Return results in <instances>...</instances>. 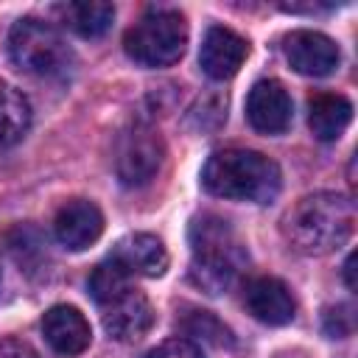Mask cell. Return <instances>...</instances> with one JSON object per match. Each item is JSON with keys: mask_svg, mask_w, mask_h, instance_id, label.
Listing matches in <instances>:
<instances>
[{"mask_svg": "<svg viewBox=\"0 0 358 358\" xmlns=\"http://www.w3.org/2000/svg\"><path fill=\"white\" fill-rule=\"evenodd\" d=\"M352 266H355V255H350V257L344 260V282H347V288H350V291H355V277H352Z\"/></svg>", "mask_w": 358, "mask_h": 358, "instance_id": "603a6c76", "label": "cell"}, {"mask_svg": "<svg viewBox=\"0 0 358 358\" xmlns=\"http://www.w3.org/2000/svg\"><path fill=\"white\" fill-rule=\"evenodd\" d=\"M355 327V316L350 305H336L324 310V333L330 338H347Z\"/></svg>", "mask_w": 358, "mask_h": 358, "instance_id": "44dd1931", "label": "cell"}, {"mask_svg": "<svg viewBox=\"0 0 358 358\" xmlns=\"http://www.w3.org/2000/svg\"><path fill=\"white\" fill-rule=\"evenodd\" d=\"M109 260L129 277H159L168 268V252L157 235L134 232L115 243Z\"/></svg>", "mask_w": 358, "mask_h": 358, "instance_id": "7c38bea8", "label": "cell"}, {"mask_svg": "<svg viewBox=\"0 0 358 358\" xmlns=\"http://www.w3.org/2000/svg\"><path fill=\"white\" fill-rule=\"evenodd\" d=\"M246 56H249V42L241 34L224 25H213L201 39L199 64L204 76H210L213 81H227L241 70Z\"/></svg>", "mask_w": 358, "mask_h": 358, "instance_id": "30bf717a", "label": "cell"}, {"mask_svg": "<svg viewBox=\"0 0 358 358\" xmlns=\"http://www.w3.org/2000/svg\"><path fill=\"white\" fill-rule=\"evenodd\" d=\"M291 117H294V103H291L288 90L280 81L263 78L249 90V95H246V120L255 131L282 134L291 126Z\"/></svg>", "mask_w": 358, "mask_h": 358, "instance_id": "9c48e42d", "label": "cell"}, {"mask_svg": "<svg viewBox=\"0 0 358 358\" xmlns=\"http://www.w3.org/2000/svg\"><path fill=\"white\" fill-rule=\"evenodd\" d=\"M145 358H204V352L193 338L176 336V338H168V341L157 344Z\"/></svg>", "mask_w": 358, "mask_h": 358, "instance_id": "ffe728a7", "label": "cell"}, {"mask_svg": "<svg viewBox=\"0 0 358 358\" xmlns=\"http://www.w3.org/2000/svg\"><path fill=\"white\" fill-rule=\"evenodd\" d=\"M101 308V322L106 333L117 341H137L143 338L154 324V308L143 291H137L131 282L112 294Z\"/></svg>", "mask_w": 358, "mask_h": 358, "instance_id": "52a82bcc", "label": "cell"}, {"mask_svg": "<svg viewBox=\"0 0 358 358\" xmlns=\"http://www.w3.org/2000/svg\"><path fill=\"white\" fill-rule=\"evenodd\" d=\"M350 120H352V103L338 92H316L308 101V126L313 137L322 143L338 140L350 126Z\"/></svg>", "mask_w": 358, "mask_h": 358, "instance_id": "9a60e30c", "label": "cell"}, {"mask_svg": "<svg viewBox=\"0 0 358 358\" xmlns=\"http://www.w3.org/2000/svg\"><path fill=\"white\" fill-rule=\"evenodd\" d=\"M42 333H45V341L59 355H67V358L81 355L92 341L90 322L73 305H53L42 316Z\"/></svg>", "mask_w": 358, "mask_h": 358, "instance_id": "5bb4252c", "label": "cell"}, {"mask_svg": "<svg viewBox=\"0 0 358 358\" xmlns=\"http://www.w3.org/2000/svg\"><path fill=\"white\" fill-rule=\"evenodd\" d=\"M187 238H190V252H193L190 277L207 294L227 291L249 263L243 241L229 227V221L218 215L207 213V215L193 218Z\"/></svg>", "mask_w": 358, "mask_h": 358, "instance_id": "3957f363", "label": "cell"}, {"mask_svg": "<svg viewBox=\"0 0 358 358\" xmlns=\"http://www.w3.org/2000/svg\"><path fill=\"white\" fill-rule=\"evenodd\" d=\"M165 157V145L162 137L145 126V123H131L117 134L115 143V171L117 179L126 187H140L148 185Z\"/></svg>", "mask_w": 358, "mask_h": 358, "instance_id": "8992f818", "label": "cell"}, {"mask_svg": "<svg viewBox=\"0 0 358 358\" xmlns=\"http://www.w3.org/2000/svg\"><path fill=\"white\" fill-rule=\"evenodd\" d=\"M56 11H59L62 22L84 39L103 36L115 20V6L103 3V0H76V3L59 6Z\"/></svg>", "mask_w": 358, "mask_h": 358, "instance_id": "2e32d148", "label": "cell"}, {"mask_svg": "<svg viewBox=\"0 0 358 358\" xmlns=\"http://www.w3.org/2000/svg\"><path fill=\"white\" fill-rule=\"evenodd\" d=\"M0 358H39L36 350L28 341L20 338H3L0 341Z\"/></svg>", "mask_w": 358, "mask_h": 358, "instance_id": "7402d4cb", "label": "cell"}, {"mask_svg": "<svg viewBox=\"0 0 358 358\" xmlns=\"http://www.w3.org/2000/svg\"><path fill=\"white\" fill-rule=\"evenodd\" d=\"M187 48V22L173 8H148L123 36V50L143 67H168Z\"/></svg>", "mask_w": 358, "mask_h": 358, "instance_id": "5b68a950", "label": "cell"}, {"mask_svg": "<svg viewBox=\"0 0 358 358\" xmlns=\"http://www.w3.org/2000/svg\"><path fill=\"white\" fill-rule=\"evenodd\" d=\"M282 50H285V59L288 64L302 73V76H310V78H322V76H330L338 62H341V53H338V45L322 34V31H308V28H299V31H291L285 39H282Z\"/></svg>", "mask_w": 358, "mask_h": 358, "instance_id": "ba28073f", "label": "cell"}, {"mask_svg": "<svg viewBox=\"0 0 358 358\" xmlns=\"http://www.w3.org/2000/svg\"><path fill=\"white\" fill-rule=\"evenodd\" d=\"M53 232L56 241L73 252H81L87 246H92L101 232H103V213L98 210L95 201L87 199H73L64 207H59L56 218H53Z\"/></svg>", "mask_w": 358, "mask_h": 358, "instance_id": "8fae6325", "label": "cell"}, {"mask_svg": "<svg viewBox=\"0 0 358 358\" xmlns=\"http://www.w3.org/2000/svg\"><path fill=\"white\" fill-rule=\"evenodd\" d=\"M201 187L218 199L268 204L282 187V173L280 165L260 151L224 148L207 157L201 168Z\"/></svg>", "mask_w": 358, "mask_h": 358, "instance_id": "7a4b0ae2", "label": "cell"}, {"mask_svg": "<svg viewBox=\"0 0 358 358\" xmlns=\"http://www.w3.org/2000/svg\"><path fill=\"white\" fill-rule=\"evenodd\" d=\"M243 305L257 322L271 327L288 324L296 313V302L288 285L277 277H255L243 291Z\"/></svg>", "mask_w": 358, "mask_h": 358, "instance_id": "4fadbf2b", "label": "cell"}, {"mask_svg": "<svg viewBox=\"0 0 358 358\" xmlns=\"http://www.w3.org/2000/svg\"><path fill=\"white\" fill-rule=\"evenodd\" d=\"M185 333L187 336H196L201 341H210L215 347H224V344H232V333L229 327H224L210 310H193L185 322H182Z\"/></svg>", "mask_w": 358, "mask_h": 358, "instance_id": "d6986e66", "label": "cell"}, {"mask_svg": "<svg viewBox=\"0 0 358 358\" xmlns=\"http://www.w3.org/2000/svg\"><path fill=\"white\" fill-rule=\"evenodd\" d=\"M355 229V204L341 193H310L282 218L285 241L302 255H327L350 241Z\"/></svg>", "mask_w": 358, "mask_h": 358, "instance_id": "6da1fadb", "label": "cell"}, {"mask_svg": "<svg viewBox=\"0 0 358 358\" xmlns=\"http://www.w3.org/2000/svg\"><path fill=\"white\" fill-rule=\"evenodd\" d=\"M28 126H31L28 98L17 87L0 81V151L17 145L25 137Z\"/></svg>", "mask_w": 358, "mask_h": 358, "instance_id": "e0dca14e", "label": "cell"}, {"mask_svg": "<svg viewBox=\"0 0 358 358\" xmlns=\"http://www.w3.org/2000/svg\"><path fill=\"white\" fill-rule=\"evenodd\" d=\"M8 249H11V255H14V260L20 263V266H25V271H34V260L31 257H36V263L39 260H48V249H45V241H42V235H39V229H34V227H14L11 232H8Z\"/></svg>", "mask_w": 358, "mask_h": 358, "instance_id": "ac0fdd59", "label": "cell"}, {"mask_svg": "<svg viewBox=\"0 0 358 358\" xmlns=\"http://www.w3.org/2000/svg\"><path fill=\"white\" fill-rule=\"evenodd\" d=\"M0 285H3V271H0Z\"/></svg>", "mask_w": 358, "mask_h": 358, "instance_id": "cb8c5ba5", "label": "cell"}, {"mask_svg": "<svg viewBox=\"0 0 358 358\" xmlns=\"http://www.w3.org/2000/svg\"><path fill=\"white\" fill-rule=\"evenodd\" d=\"M8 56L14 67L42 78H59L73 67V50L64 36L45 20L22 17L8 31Z\"/></svg>", "mask_w": 358, "mask_h": 358, "instance_id": "277c9868", "label": "cell"}]
</instances>
